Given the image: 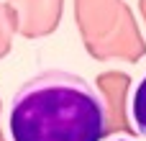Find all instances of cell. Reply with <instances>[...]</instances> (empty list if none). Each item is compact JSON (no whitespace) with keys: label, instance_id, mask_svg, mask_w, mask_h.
<instances>
[{"label":"cell","instance_id":"cell-3","mask_svg":"<svg viewBox=\"0 0 146 141\" xmlns=\"http://www.w3.org/2000/svg\"><path fill=\"white\" fill-rule=\"evenodd\" d=\"M115 141H128V139H115Z\"/></svg>","mask_w":146,"mask_h":141},{"label":"cell","instance_id":"cell-1","mask_svg":"<svg viewBox=\"0 0 146 141\" xmlns=\"http://www.w3.org/2000/svg\"><path fill=\"white\" fill-rule=\"evenodd\" d=\"M108 126V105L95 85L64 69H44L23 82L8 108L10 141H103Z\"/></svg>","mask_w":146,"mask_h":141},{"label":"cell","instance_id":"cell-2","mask_svg":"<svg viewBox=\"0 0 146 141\" xmlns=\"http://www.w3.org/2000/svg\"><path fill=\"white\" fill-rule=\"evenodd\" d=\"M131 121H133L139 136L146 139V74L141 77V82L136 85V90L131 95Z\"/></svg>","mask_w":146,"mask_h":141}]
</instances>
